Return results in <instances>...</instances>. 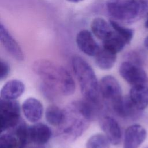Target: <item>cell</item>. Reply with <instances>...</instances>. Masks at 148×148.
<instances>
[{"label":"cell","instance_id":"cell-20","mask_svg":"<svg viewBox=\"0 0 148 148\" xmlns=\"http://www.w3.org/2000/svg\"><path fill=\"white\" fill-rule=\"evenodd\" d=\"M13 129H14L13 134L18 140V148H27V145L31 142L29 135V126L25 122L21 120Z\"/></svg>","mask_w":148,"mask_h":148},{"label":"cell","instance_id":"cell-30","mask_svg":"<svg viewBox=\"0 0 148 148\" xmlns=\"http://www.w3.org/2000/svg\"><path fill=\"white\" fill-rule=\"evenodd\" d=\"M145 26L146 28H148V18L146 20V22H145Z\"/></svg>","mask_w":148,"mask_h":148},{"label":"cell","instance_id":"cell-24","mask_svg":"<svg viewBox=\"0 0 148 148\" xmlns=\"http://www.w3.org/2000/svg\"><path fill=\"white\" fill-rule=\"evenodd\" d=\"M18 140L13 133L4 132L0 136V148H18Z\"/></svg>","mask_w":148,"mask_h":148},{"label":"cell","instance_id":"cell-25","mask_svg":"<svg viewBox=\"0 0 148 148\" xmlns=\"http://www.w3.org/2000/svg\"><path fill=\"white\" fill-rule=\"evenodd\" d=\"M143 56L140 53L138 52H132L130 53L127 56V61L132 62L136 64L142 66L143 64Z\"/></svg>","mask_w":148,"mask_h":148},{"label":"cell","instance_id":"cell-9","mask_svg":"<svg viewBox=\"0 0 148 148\" xmlns=\"http://www.w3.org/2000/svg\"><path fill=\"white\" fill-rule=\"evenodd\" d=\"M99 125L110 143L119 145L121 140V131L117 120L110 116H103L99 119Z\"/></svg>","mask_w":148,"mask_h":148},{"label":"cell","instance_id":"cell-5","mask_svg":"<svg viewBox=\"0 0 148 148\" xmlns=\"http://www.w3.org/2000/svg\"><path fill=\"white\" fill-rule=\"evenodd\" d=\"M20 106L16 100L1 99V131L6 132L14 128L20 121Z\"/></svg>","mask_w":148,"mask_h":148},{"label":"cell","instance_id":"cell-27","mask_svg":"<svg viewBox=\"0 0 148 148\" xmlns=\"http://www.w3.org/2000/svg\"><path fill=\"white\" fill-rule=\"evenodd\" d=\"M144 45L148 49V36L144 40Z\"/></svg>","mask_w":148,"mask_h":148},{"label":"cell","instance_id":"cell-17","mask_svg":"<svg viewBox=\"0 0 148 148\" xmlns=\"http://www.w3.org/2000/svg\"><path fill=\"white\" fill-rule=\"evenodd\" d=\"M117 53L104 47L100 49L95 56L97 66L102 70H109L114 66L117 58Z\"/></svg>","mask_w":148,"mask_h":148},{"label":"cell","instance_id":"cell-2","mask_svg":"<svg viewBox=\"0 0 148 148\" xmlns=\"http://www.w3.org/2000/svg\"><path fill=\"white\" fill-rule=\"evenodd\" d=\"M72 66L84 98L100 101L99 82L91 66L82 57L74 56L72 58Z\"/></svg>","mask_w":148,"mask_h":148},{"label":"cell","instance_id":"cell-12","mask_svg":"<svg viewBox=\"0 0 148 148\" xmlns=\"http://www.w3.org/2000/svg\"><path fill=\"white\" fill-rule=\"evenodd\" d=\"M76 42L79 49L89 56L95 57L101 49L93 38L92 34L87 29L82 30L77 33Z\"/></svg>","mask_w":148,"mask_h":148},{"label":"cell","instance_id":"cell-1","mask_svg":"<svg viewBox=\"0 0 148 148\" xmlns=\"http://www.w3.org/2000/svg\"><path fill=\"white\" fill-rule=\"evenodd\" d=\"M34 73L42 83L63 95H72L76 89L75 80L67 69L47 60H38L32 65Z\"/></svg>","mask_w":148,"mask_h":148},{"label":"cell","instance_id":"cell-8","mask_svg":"<svg viewBox=\"0 0 148 148\" xmlns=\"http://www.w3.org/2000/svg\"><path fill=\"white\" fill-rule=\"evenodd\" d=\"M112 109L119 117L130 120H135L140 117L143 111L135 106L129 96L123 97Z\"/></svg>","mask_w":148,"mask_h":148},{"label":"cell","instance_id":"cell-16","mask_svg":"<svg viewBox=\"0 0 148 148\" xmlns=\"http://www.w3.org/2000/svg\"><path fill=\"white\" fill-rule=\"evenodd\" d=\"M128 96L136 107L143 110L148 105V86L146 84L133 86Z\"/></svg>","mask_w":148,"mask_h":148},{"label":"cell","instance_id":"cell-29","mask_svg":"<svg viewBox=\"0 0 148 148\" xmlns=\"http://www.w3.org/2000/svg\"><path fill=\"white\" fill-rule=\"evenodd\" d=\"M66 1L68 2H72V3H77V2H81L83 0H66Z\"/></svg>","mask_w":148,"mask_h":148},{"label":"cell","instance_id":"cell-14","mask_svg":"<svg viewBox=\"0 0 148 148\" xmlns=\"http://www.w3.org/2000/svg\"><path fill=\"white\" fill-rule=\"evenodd\" d=\"M29 135L31 142L37 145H44L51 138L52 131L46 124L36 123L29 126Z\"/></svg>","mask_w":148,"mask_h":148},{"label":"cell","instance_id":"cell-4","mask_svg":"<svg viewBox=\"0 0 148 148\" xmlns=\"http://www.w3.org/2000/svg\"><path fill=\"white\" fill-rule=\"evenodd\" d=\"M65 117L58 127L60 136L68 141H73L80 137L88 128L90 121L82 115L71 103L65 109Z\"/></svg>","mask_w":148,"mask_h":148},{"label":"cell","instance_id":"cell-21","mask_svg":"<svg viewBox=\"0 0 148 148\" xmlns=\"http://www.w3.org/2000/svg\"><path fill=\"white\" fill-rule=\"evenodd\" d=\"M125 45H127V43L124 39L114 30L109 36L103 41V47L116 53L121 51Z\"/></svg>","mask_w":148,"mask_h":148},{"label":"cell","instance_id":"cell-22","mask_svg":"<svg viewBox=\"0 0 148 148\" xmlns=\"http://www.w3.org/2000/svg\"><path fill=\"white\" fill-rule=\"evenodd\" d=\"M110 142L102 134H96L91 136L86 142V148H109Z\"/></svg>","mask_w":148,"mask_h":148},{"label":"cell","instance_id":"cell-6","mask_svg":"<svg viewBox=\"0 0 148 148\" xmlns=\"http://www.w3.org/2000/svg\"><path fill=\"white\" fill-rule=\"evenodd\" d=\"M99 90L100 96L111 108L123 97L119 82L111 75H106L101 79Z\"/></svg>","mask_w":148,"mask_h":148},{"label":"cell","instance_id":"cell-15","mask_svg":"<svg viewBox=\"0 0 148 148\" xmlns=\"http://www.w3.org/2000/svg\"><path fill=\"white\" fill-rule=\"evenodd\" d=\"M25 85L17 79H12L6 82L1 88V99L16 100L24 92Z\"/></svg>","mask_w":148,"mask_h":148},{"label":"cell","instance_id":"cell-28","mask_svg":"<svg viewBox=\"0 0 148 148\" xmlns=\"http://www.w3.org/2000/svg\"><path fill=\"white\" fill-rule=\"evenodd\" d=\"M29 148H45L43 145H36L35 146H33L32 147H30Z\"/></svg>","mask_w":148,"mask_h":148},{"label":"cell","instance_id":"cell-13","mask_svg":"<svg viewBox=\"0 0 148 148\" xmlns=\"http://www.w3.org/2000/svg\"><path fill=\"white\" fill-rule=\"evenodd\" d=\"M23 114L26 119L32 123H38L42 117L43 106L38 99L30 97L26 99L21 106Z\"/></svg>","mask_w":148,"mask_h":148},{"label":"cell","instance_id":"cell-23","mask_svg":"<svg viewBox=\"0 0 148 148\" xmlns=\"http://www.w3.org/2000/svg\"><path fill=\"white\" fill-rule=\"evenodd\" d=\"M109 23L113 30L124 39L127 44L131 42L134 36V31L132 29L126 28L113 20H110Z\"/></svg>","mask_w":148,"mask_h":148},{"label":"cell","instance_id":"cell-26","mask_svg":"<svg viewBox=\"0 0 148 148\" xmlns=\"http://www.w3.org/2000/svg\"><path fill=\"white\" fill-rule=\"evenodd\" d=\"M0 65H1L0 80L2 81L5 79L8 76L10 72V66L7 62L2 60H1Z\"/></svg>","mask_w":148,"mask_h":148},{"label":"cell","instance_id":"cell-31","mask_svg":"<svg viewBox=\"0 0 148 148\" xmlns=\"http://www.w3.org/2000/svg\"><path fill=\"white\" fill-rule=\"evenodd\" d=\"M147 148H148V147H147Z\"/></svg>","mask_w":148,"mask_h":148},{"label":"cell","instance_id":"cell-3","mask_svg":"<svg viewBox=\"0 0 148 148\" xmlns=\"http://www.w3.org/2000/svg\"><path fill=\"white\" fill-rule=\"evenodd\" d=\"M106 8L116 20L131 23L148 14V0H108Z\"/></svg>","mask_w":148,"mask_h":148},{"label":"cell","instance_id":"cell-19","mask_svg":"<svg viewBox=\"0 0 148 148\" xmlns=\"http://www.w3.org/2000/svg\"><path fill=\"white\" fill-rule=\"evenodd\" d=\"M65 117V110L55 105L49 106L45 112L46 120L54 127H60L64 123Z\"/></svg>","mask_w":148,"mask_h":148},{"label":"cell","instance_id":"cell-11","mask_svg":"<svg viewBox=\"0 0 148 148\" xmlns=\"http://www.w3.org/2000/svg\"><path fill=\"white\" fill-rule=\"evenodd\" d=\"M0 39L5 49L13 58L19 61L24 60V55L20 45L2 23L0 25Z\"/></svg>","mask_w":148,"mask_h":148},{"label":"cell","instance_id":"cell-18","mask_svg":"<svg viewBox=\"0 0 148 148\" xmlns=\"http://www.w3.org/2000/svg\"><path fill=\"white\" fill-rule=\"evenodd\" d=\"M91 29L94 35L102 41L108 38L113 31L110 23L101 17L95 18L92 21Z\"/></svg>","mask_w":148,"mask_h":148},{"label":"cell","instance_id":"cell-7","mask_svg":"<svg viewBox=\"0 0 148 148\" xmlns=\"http://www.w3.org/2000/svg\"><path fill=\"white\" fill-rule=\"evenodd\" d=\"M121 76L132 86L146 84L147 75L142 66L128 61L123 62L119 67Z\"/></svg>","mask_w":148,"mask_h":148},{"label":"cell","instance_id":"cell-10","mask_svg":"<svg viewBox=\"0 0 148 148\" xmlns=\"http://www.w3.org/2000/svg\"><path fill=\"white\" fill-rule=\"evenodd\" d=\"M146 135V131L142 125L135 124L129 126L124 133L123 148H139Z\"/></svg>","mask_w":148,"mask_h":148}]
</instances>
